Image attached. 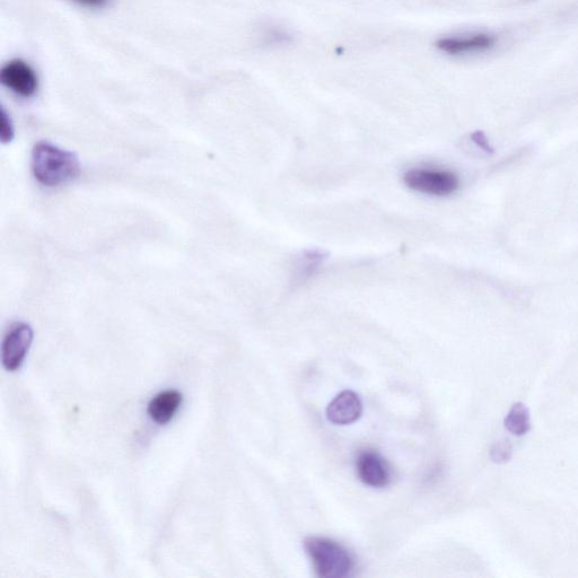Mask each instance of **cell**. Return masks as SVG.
I'll list each match as a JSON object with an SVG mask.
<instances>
[{"label":"cell","instance_id":"10","mask_svg":"<svg viewBox=\"0 0 578 578\" xmlns=\"http://www.w3.org/2000/svg\"><path fill=\"white\" fill-rule=\"evenodd\" d=\"M507 431L515 436L528 434L531 429L530 411L527 406L519 402L515 404L505 418Z\"/></svg>","mask_w":578,"mask_h":578},{"label":"cell","instance_id":"9","mask_svg":"<svg viewBox=\"0 0 578 578\" xmlns=\"http://www.w3.org/2000/svg\"><path fill=\"white\" fill-rule=\"evenodd\" d=\"M182 399V394L179 391L168 390L161 392L148 405V415L156 424H168L174 415L177 414L182 404Z\"/></svg>","mask_w":578,"mask_h":578},{"label":"cell","instance_id":"12","mask_svg":"<svg viewBox=\"0 0 578 578\" xmlns=\"http://www.w3.org/2000/svg\"><path fill=\"white\" fill-rule=\"evenodd\" d=\"M15 135L13 122L10 116L7 115L5 109L0 113V138L4 144L11 143Z\"/></svg>","mask_w":578,"mask_h":578},{"label":"cell","instance_id":"13","mask_svg":"<svg viewBox=\"0 0 578 578\" xmlns=\"http://www.w3.org/2000/svg\"><path fill=\"white\" fill-rule=\"evenodd\" d=\"M78 6L85 7V8H104L110 5L111 0H69Z\"/></svg>","mask_w":578,"mask_h":578},{"label":"cell","instance_id":"5","mask_svg":"<svg viewBox=\"0 0 578 578\" xmlns=\"http://www.w3.org/2000/svg\"><path fill=\"white\" fill-rule=\"evenodd\" d=\"M33 341V330L26 323H15L3 340V365L7 371L15 372L22 366Z\"/></svg>","mask_w":578,"mask_h":578},{"label":"cell","instance_id":"7","mask_svg":"<svg viewBox=\"0 0 578 578\" xmlns=\"http://www.w3.org/2000/svg\"><path fill=\"white\" fill-rule=\"evenodd\" d=\"M363 414V405L358 394L354 391L346 390L338 394L327 408V418L335 425H350Z\"/></svg>","mask_w":578,"mask_h":578},{"label":"cell","instance_id":"2","mask_svg":"<svg viewBox=\"0 0 578 578\" xmlns=\"http://www.w3.org/2000/svg\"><path fill=\"white\" fill-rule=\"evenodd\" d=\"M314 571L322 578H345L352 576L355 559L352 554L334 540L309 537L304 540Z\"/></svg>","mask_w":578,"mask_h":578},{"label":"cell","instance_id":"3","mask_svg":"<svg viewBox=\"0 0 578 578\" xmlns=\"http://www.w3.org/2000/svg\"><path fill=\"white\" fill-rule=\"evenodd\" d=\"M406 185L420 194L446 197L460 187L458 175L446 170L414 169L405 174Z\"/></svg>","mask_w":578,"mask_h":578},{"label":"cell","instance_id":"1","mask_svg":"<svg viewBox=\"0 0 578 578\" xmlns=\"http://www.w3.org/2000/svg\"><path fill=\"white\" fill-rule=\"evenodd\" d=\"M32 172L42 186L59 187L78 178V156L48 142H40L32 151Z\"/></svg>","mask_w":578,"mask_h":578},{"label":"cell","instance_id":"6","mask_svg":"<svg viewBox=\"0 0 578 578\" xmlns=\"http://www.w3.org/2000/svg\"><path fill=\"white\" fill-rule=\"evenodd\" d=\"M357 476L362 483L372 488H384L390 484L391 470L378 452L363 451L356 460Z\"/></svg>","mask_w":578,"mask_h":578},{"label":"cell","instance_id":"11","mask_svg":"<svg viewBox=\"0 0 578 578\" xmlns=\"http://www.w3.org/2000/svg\"><path fill=\"white\" fill-rule=\"evenodd\" d=\"M512 455V444L507 440L496 442L492 446V449H490V458H492V460L498 464L509 462L512 459Z\"/></svg>","mask_w":578,"mask_h":578},{"label":"cell","instance_id":"4","mask_svg":"<svg viewBox=\"0 0 578 578\" xmlns=\"http://www.w3.org/2000/svg\"><path fill=\"white\" fill-rule=\"evenodd\" d=\"M0 82L22 98H32L39 90L37 73L22 59H13L3 66Z\"/></svg>","mask_w":578,"mask_h":578},{"label":"cell","instance_id":"8","mask_svg":"<svg viewBox=\"0 0 578 578\" xmlns=\"http://www.w3.org/2000/svg\"><path fill=\"white\" fill-rule=\"evenodd\" d=\"M496 39L489 34H474L464 38H444L436 42L437 48L452 56L483 52L495 46Z\"/></svg>","mask_w":578,"mask_h":578}]
</instances>
